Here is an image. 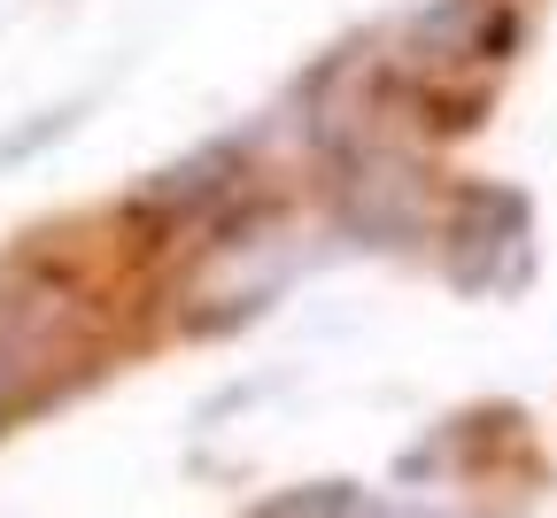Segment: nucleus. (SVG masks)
Returning <instances> with one entry per match:
<instances>
[{
    "instance_id": "obj_1",
    "label": "nucleus",
    "mask_w": 557,
    "mask_h": 518,
    "mask_svg": "<svg viewBox=\"0 0 557 518\" xmlns=\"http://www.w3.org/2000/svg\"><path fill=\"white\" fill-rule=\"evenodd\" d=\"M348 510H357V488H348V480H310V488L263 495L248 518H348Z\"/></svg>"
}]
</instances>
